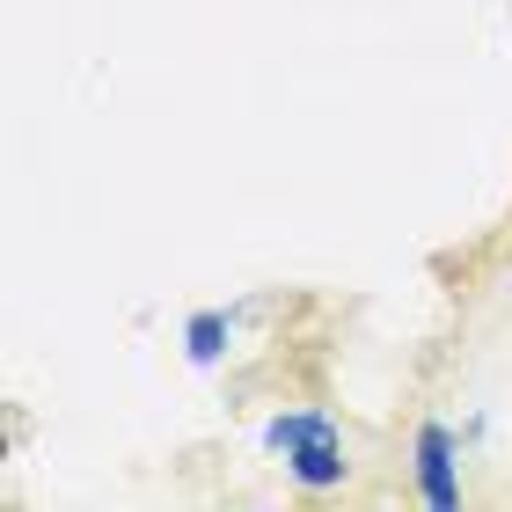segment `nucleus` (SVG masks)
<instances>
[{"label":"nucleus","instance_id":"3","mask_svg":"<svg viewBox=\"0 0 512 512\" xmlns=\"http://www.w3.org/2000/svg\"><path fill=\"white\" fill-rule=\"evenodd\" d=\"M183 352H191L198 366H213V359L227 352V315H220V308H198L191 322H183Z\"/></svg>","mask_w":512,"mask_h":512},{"label":"nucleus","instance_id":"4","mask_svg":"<svg viewBox=\"0 0 512 512\" xmlns=\"http://www.w3.org/2000/svg\"><path fill=\"white\" fill-rule=\"evenodd\" d=\"M315 432H337V425H330L322 410H286V417H271V432H264V439H271L278 454H293L300 439H315Z\"/></svg>","mask_w":512,"mask_h":512},{"label":"nucleus","instance_id":"1","mask_svg":"<svg viewBox=\"0 0 512 512\" xmlns=\"http://www.w3.org/2000/svg\"><path fill=\"white\" fill-rule=\"evenodd\" d=\"M417 498L454 512L461 505V476H454V432L447 425H417Z\"/></svg>","mask_w":512,"mask_h":512},{"label":"nucleus","instance_id":"2","mask_svg":"<svg viewBox=\"0 0 512 512\" xmlns=\"http://www.w3.org/2000/svg\"><path fill=\"white\" fill-rule=\"evenodd\" d=\"M286 469H293V483H308V491H330V483H344V447H337V432L300 439V447L286 454Z\"/></svg>","mask_w":512,"mask_h":512}]
</instances>
